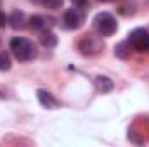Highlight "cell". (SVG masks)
<instances>
[{"mask_svg":"<svg viewBox=\"0 0 149 147\" xmlns=\"http://www.w3.org/2000/svg\"><path fill=\"white\" fill-rule=\"evenodd\" d=\"M10 50L17 61H30L37 55V49H35L33 42L21 37H16L10 40Z\"/></svg>","mask_w":149,"mask_h":147,"instance_id":"obj_1","label":"cell"},{"mask_svg":"<svg viewBox=\"0 0 149 147\" xmlns=\"http://www.w3.org/2000/svg\"><path fill=\"white\" fill-rule=\"evenodd\" d=\"M94 26L99 31V35H102V37H111L118 30V23H116L114 16L109 12H99L94 17Z\"/></svg>","mask_w":149,"mask_h":147,"instance_id":"obj_2","label":"cell"},{"mask_svg":"<svg viewBox=\"0 0 149 147\" xmlns=\"http://www.w3.org/2000/svg\"><path fill=\"white\" fill-rule=\"evenodd\" d=\"M128 43L137 52H148L149 50V31L144 28H137L128 35Z\"/></svg>","mask_w":149,"mask_h":147,"instance_id":"obj_3","label":"cell"},{"mask_svg":"<svg viewBox=\"0 0 149 147\" xmlns=\"http://www.w3.org/2000/svg\"><path fill=\"white\" fill-rule=\"evenodd\" d=\"M78 50L83 55H97L102 50V42L94 37H83L78 42Z\"/></svg>","mask_w":149,"mask_h":147,"instance_id":"obj_4","label":"cell"},{"mask_svg":"<svg viewBox=\"0 0 149 147\" xmlns=\"http://www.w3.org/2000/svg\"><path fill=\"white\" fill-rule=\"evenodd\" d=\"M81 23H83V17H81V14L76 9H70V10L64 12V24H66V28L78 30L81 26Z\"/></svg>","mask_w":149,"mask_h":147,"instance_id":"obj_5","label":"cell"},{"mask_svg":"<svg viewBox=\"0 0 149 147\" xmlns=\"http://www.w3.org/2000/svg\"><path fill=\"white\" fill-rule=\"evenodd\" d=\"M37 97H38V101H40V104H42L43 107H47V109H56V107H59L57 99H56L50 92H47V90H43V88L37 90Z\"/></svg>","mask_w":149,"mask_h":147,"instance_id":"obj_6","label":"cell"},{"mask_svg":"<svg viewBox=\"0 0 149 147\" xmlns=\"http://www.w3.org/2000/svg\"><path fill=\"white\" fill-rule=\"evenodd\" d=\"M95 88L99 92H102V94H109V92H113V88H114V83H113L111 78L99 74V76H95Z\"/></svg>","mask_w":149,"mask_h":147,"instance_id":"obj_7","label":"cell"},{"mask_svg":"<svg viewBox=\"0 0 149 147\" xmlns=\"http://www.w3.org/2000/svg\"><path fill=\"white\" fill-rule=\"evenodd\" d=\"M40 43H42L43 47H47V49H52V47L57 45V37H56L52 31H43V33L40 35Z\"/></svg>","mask_w":149,"mask_h":147,"instance_id":"obj_8","label":"cell"},{"mask_svg":"<svg viewBox=\"0 0 149 147\" xmlns=\"http://www.w3.org/2000/svg\"><path fill=\"white\" fill-rule=\"evenodd\" d=\"M114 55L120 59H128L130 57V43L128 42H121L114 47Z\"/></svg>","mask_w":149,"mask_h":147,"instance_id":"obj_9","label":"cell"},{"mask_svg":"<svg viewBox=\"0 0 149 147\" xmlns=\"http://www.w3.org/2000/svg\"><path fill=\"white\" fill-rule=\"evenodd\" d=\"M9 21H10V26H12L14 30H21V28L24 26V24H23V23H24V14H23L21 10H14Z\"/></svg>","mask_w":149,"mask_h":147,"instance_id":"obj_10","label":"cell"},{"mask_svg":"<svg viewBox=\"0 0 149 147\" xmlns=\"http://www.w3.org/2000/svg\"><path fill=\"white\" fill-rule=\"evenodd\" d=\"M47 17H42V16H31L30 17V26L33 28V30H42V28H45L47 26Z\"/></svg>","mask_w":149,"mask_h":147,"instance_id":"obj_11","label":"cell"},{"mask_svg":"<svg viewBox=\"0 0 149 147\" xmlns=\"http://www.w3.org/2000/svg\"><path fill=\"white\" fill-rule=\"evenodd\" d=\"M10 69V57L5 52H0V71H9Z\"/></svg>","mask_w":149,"mask_h":147,"instance_id":"obj_12","label":"cell"},{"mask_svg":"<svg viewBox=\"0 0 149 147\" xmlns=\"http://www.w3.org/2000/svg\"><path fill=\"white\" fill-rule=\"evenodd\" d=\"M63 2H64V0H43V5H45L47 9L56 10V9H59V7L63 5Z\"/></svg>","mask_w":149,"mask_h":147,"instance_id":"obj_13","label":"cell"},{"mask_svg":"<svg viewBox=\"0 0 149 147\" xmlns=\"http://www.w3.org/2000/svg\"><path fill=\"white\" fill-rule=\"evenodd\" d=\"M71 2H73L74 5H76V7H85L88 0H71Z\"/></svg>","mask_w":149,"mask_h":147,"instance_id":"obj_14","label":"cell"},{"mask_svg":"<svg viewBox=\"0 0 149 147\" xmlns=\"http://www.w3.org/2000/svg\"><path fill=\"white\" fill-rule=\"evenodd\" d=\"M7 24V17H5V14L3 12H0V28L2 26H5Z\"/></svg>","mask_w":149,"mask_h":147,"instance_id":"obj_15","label":"cell"},{"mask_svg":"<svg viewBox=\"0 0 149 147\" xmlns=\"http://www.w3.org/2000/svg\"><path fill=\"white\" fill-rule=\"evenodd\" d=\"M30 2H33V3H38V2H43V0H30Z\"/></svg>","mask_w":149,"mask_h":147,"instance_id":"obj_16","label":"cell"},{"mask_svg":"<svg viewBox=\"0 0 149 147\" xmlns=\"http://www.w3.org/2000/svg\"><path fill=\"white\" fill-rule=\"evenodd\" d=\"M99 2H109V0H99Z\"/></svg>","mask_w":149,"mask_h":147,"instance_id":"obj_17","label":"cell"}]
</instances>
